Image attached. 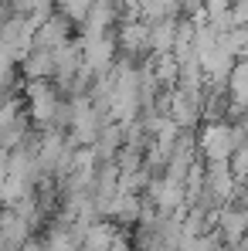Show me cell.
Here are the masks:
<instances>
[{
  "label": "cell",
  "instance_id": "6da1fadb",
  "mask_svg": "<svg viewBox=\"0 0 248 251\" xmlns=\"http://www.w3.org/2000/svg\"><path fill=\"white\" fill-rule=\"evenodd\" d=\"M194 136H197V153H201V160H204V163H214V160H231L235 146L245 139L242 126H238V123H228V119H221V123H204Z\"/></svg>",
  "mask_w": 248,
  "mask_h": 251
},
{
  "label": "cell",
  "instance_id": "7a4b0ae2",
  "mask_svg": "<svg viewBox=\"0 0 248 251\" xmlns=\"http://www.w3.org/2000/svg\"><path fill=\"white\" fill-rule=\"evenodd\" d=\"M58 105H61V92L55 88L51 78L28 82V119L38 126V129H51Z\"/></svg>",
  "mask_w": 248,
  "mask_h": 251
},
{
  "label": "cell",
  "instance_id": "3957f363",
  "mask_svg": "<svg viewBox=\"0 0 248 251\" xmlns=\"http://www.w3.org/2000/svg\"><path fill=\"white\" fill-rule=\"evenodd\" d=\"M146 201L157 207V214H180L184 217V210H187V197H184V183H173V180H166V176H150V183H146Z\"/></svg>",
  "mask_w": 248,
  "mask_h": 251
},
{
  "label": "cell",
  "instance_id": "277c9868",
  "mask_svg": "<svg viewBox=\"0 0 248 251\" xmlns=\"http://www.w3.org/2000/svg\"><path fill=\"white\" fill-rule=\"evenodd\" d=\"M116 58H119V51H116L112 31L109 34H99V38H82V72H88L92 78L95 75H106Z\"/></svg>",
  "mask_w": 248,
  "mask_h": 251
},
{
  "label": "cell",
  "instance_id": "5b68a950",
  "mask_svg": "<svg viewBox=\"0 0 248 251\" xmlns=\"http://www.w3.org/2000/svg\"><path fill=\"white\" fill-rule=\"evenodd\" d=\"M112 38H116V51L123 58H133V61L150 58V24L146 21H119Z\"/></svg>",
  "mask_w": 248,
  "mask_h": 251
},
{
  "label": "cell",
  "instance_id": "8992f818",
  "mask_svg": "<svg viewBox=\"0 0 248 251\" xmlns=\"http://www.w3.org/2000/svg\"><path fill=\"white\" fill-rule=\"evenodd\" d=\"M214 231H218V238H221V245H228V248H235L242 238H245L248 231V207L242 204H224V207H218V221H214Z\"/></svg>",
  "mask_w": 248,
  "mask_h": 251
},
{
  "label": "cell",
  "instance_id": "52a82bcc",
  "mask_svg": "<svg viewBox=\"0 0 248 251\" xmlns=\"http://www.w3.org/2000/svg\"><path fill=\"white\" fill-rule=\"evenodd\" d=\"M72 31H75V27H72V21H68V17H61V14L55 10L44 24H38V27H34V44H31V48L58 51L61 44L72 41Z\"/></svg>",
  "mask_w": 248,
  "mask_h": 251
},
{
  "label": "cell",
  "instance_id": "ba28073f",
  "mask_svg": "<svg viewBox=\"0 0 248 251\" xmlns=\"http://www.w3.org/2000/svg\"><path fill=\"white\" fill-rule=\"evenodd\" d=\"M28 238H31L28 221L14 207H0V251H21Z\"/></svg>",
  "mask_w": 248,
  "mask_h": 251
},
{
  "label": "cell",
  "instance_id": "9c48e42d",
  "mask_svg": "<svg viewBox=\"0 0 248 251\" xmlns=\"http://www.w3.org/2000/svg\"><path fill=\"white\" fill-rule=\"evenodd\" d=\"M139 210H143V197H139V194H126V190H119V194L109 201L102 221H112L116 227H129V224H139Z\"/></svg>",
  "mask_w": 248,
  "mask_h": 251
},
{
  "label": "cell",
  "instance_id": "30bf717a",
  "mask_svg": "<svg viewBox=\"0 0 248 251\" xmlns=\"http://www.w3.org/2000/svg\"><path fill=\"white\" fill-rule=\"evenodd\" d=\"M21 72H24L28 82H34V78H51V75H55V51L31 48V51L21 58Z\"/></svg>",
  "mask_w": 248,
  "mask_h": 251
},
{
  "label": "cell",
  "instance_id": "8fae6325",
  "mask_svg": "<svg viewBox=\"0 0 248 251\" xmlns=\"http://www.w3.org/2000/svg\"><path fill=\"white\" fill-rule=\"evenodd\" d=\"M173 41H177V17L150 24V54H173Z\"/></svg>",
  "mask_w": 248,
  "mask_h": 251
},
{
  "label": "cell",
  "instance_id": "7c38bea8",
  "mask_svg": "<svg viewBox=\"0 0 248 251\" xmlns=\"http://www.w3.org/2000/svg\"><path fill=\"white\" fill-rule=\"evenodd\" d=\"M228 167H231V173H235V180H248V136L235 146V153H231Z\"/></svg>",
  "mask_w": 248,
  "mask_h": 251
},
{
  "label": "cell",
  "instance_id": "4fadbf2b",
  "mask_svg": "<svg viewBox=\"0 0 248 251\" xmlns=\"http://www.w3.org/2000/svg\"><path fill=\"white\" fill-rule=\"evenodd\" d=\"M238 126H242V132H245V136H248V112H245V116H242V119H238Z\"/></svg>",
  "mask_w": 248,
  "mask_h": 251
},
{
  "label": "cell",
  "instance_id": "5bb4252c",
  "mask_svg": "<svg viewBox=\"0 0 248 251\" xmlns=\"http://www.w3.org/2000/svg\"><path fill=\"white\" fill-rule=\"evenodd\" d=\"M238 248H242V251H248V231H245V238L238 241Z\"/></svg>",
  "mask_w": 248,
  "mask_h": 251
}]
</instances>
